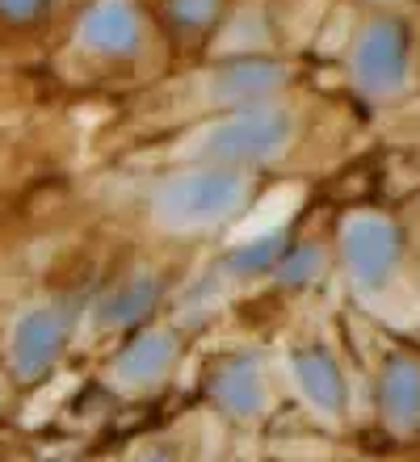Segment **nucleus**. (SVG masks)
<instances>
[{
    "label": "nucleus",
    "instance_id": "obj_13",
    "mask_svg": "<svg viewBox=\"0 0 420 462\" xmlns=\"http://www.w3.org/2000/svg\"><path fill=\"white\" fill-rule=\"evenodd\" d=\"M282 256V236H261L257 244H244V248H236L231 253V269L236 273H257V269H269Z\"/></svg>",
    "mask_w": 420,
    "mask_h": 462
},
{
    "label": "nucleus",
    "instance_id": "obj_10",
    "mask_svg": "<svg viewBox=\"0 0 420 462\" xmlns=\"http://www.w3.org/2000/svg\"><path fill=\"white\" fill-rule=\"evenodd\" d=\"M215 395L223 408H231L236 416H252L261 412V374H257V365L252 362H228L223 365V374H219L215 383Z\"/></svg>",
    "mask_w": 420,
    "mask_h": 462
},
{
    "label": "nucleus",
    "instance_id": "obj_17",
    "mask_svg": "<svg viewBox=\"0 0 420 462\" xmlns=\"http://www.w3.org/2000/svg\"><path fill=\"white\" fill-rule=\"evenodd\" d=\"M152 462H164V458H152Z\"/></svg>",
    "mask_w": 420,
    "mask_h": 462
},
{
    "label": "nucleus",
    "instance_id": "obj_14",
    "mask_svg": "<svg viewBox=\"0 0 420 462\" xmlns=\"http://www.w3.org/2000/svg\"><path fill=\"white\" fill-rule=\"evenodd\" d=\"M173 17L181 30H202L219 17V0H173Z\"/></svg>",
    "mask_w": 420,
    "mask_h": 462
},
{
    "label": "nucleus",
    "instance_id": "obj_1",
    "mask_svg": "<svg viewBox=\"0 0 420 462\" xmlns=\"http://www.w3.org/2000/svg\"><path fill=\"white\" fill-rule=\"evenodd\" d=\"M248 198V177L228 164H210V169L177 172L160 185L156 194V219L168 231H198L215 227L228 215L244 207Z\"/></svg>",
    "mask_w": 420,
    "mask_h": 462
},
{
    "label": "nucleus",
    "instance_id": "obj_6",
    "mask_svg": "<svg viewBox=\"0 0 420 462\" xmlns=\"http://www.w3.org/2000/svg\"><path fill=\"white\" fill-rule=\"evenodd\" d=\"M282 85H286V72H282L277 63L236 60V63L215 68V76H210V97H215L219 106H236V110H244V106H261V101H269Z\"/></svg>",
    "mask_w": 420,
    "mask_h": 462
},
{
    "label": "nucleus",
    "instance_id": "obj_2",
    "mask_svg": "<svg viewBox=\"0 0 420 462\" xmlns=\"http://www.w3.org/2000/svg\"><path fill=\"white\" fill-rule=\"evenodd\" d=\"M294 118L290 110L261 101V106H244L231 118L215 122L198 143V156L210 164H228V169H248V164H269V160L290 143Z\"/></svg>",
    "mask_w": 420,
    "mask_h": 462
},
{
    "label": "nucleus",
    "instance_id": "obj_7",
    "mask_svg": "<svg viewBox=\"0 0 420 462\" xmlns=\"http://www.w3.org/2000/svg\"><path fill=\"white\" fill-rule=\"evenodd\" d=\"M383 408L396 429L420 425V365L391 362L383 374Z\"/></svg>",
    "mask_w": 420,
    "mask_h": 462
},
{
    "label": "nucleus",
    "instance_id": "obj_11",
    "mask_svg": "<svg viewBox=\"0 0 420 462\" xmlns=\"http://www.w3.org/2000/svg\"><path fill=\"white\" fill-rule=\"evenodd\" d=\"M60 337H63V316H55V311L30 316L25 328L17 332V362H25L30 370L47 365L55 357V349H60Z\"/></svg>",
    "mask_w": 420,
    "mask_h": 462
},
{
    "label": "nucleus",
    "instance_id": "obj_3",
    "mask_svg": "<svg viewBox=\"0 0 420 462\" xmlns=\"http://www.w3.org/2000/svg\"><path fill=\"white\" fill-rule=\"evenodd\" d=\"M353 85L366 97H391L408 80V30L399 17L378 13L353 38Z\"/></svg>",
    "mask_w": 420,
    "mask_h": 462
},
{
    "label": "nucleus",
    "instance_id": "obj_15",
    "mask_svg": "<svg viewBox=\"0 0 420 462\" xmlns=\"http://www.w3.org/2000/svg\"><path fill=\"white\" fill-rule=\"evenodd\" d=\"M277 269H282V282H307L315 269H320V248H312V244L290 248V256Z\"/></svg>",
    "mask_w": 420,
    "mask_h": 462
},
{
    "label": "nucleus",
    "instance_id": "obj_12",
    "mask_svg": "<svg viewBox=\"0 0 420 462\" xmlns=\"http://www.w3.org/2000/svg\"><path fill=\"white\" fill-rule=\"evenodd\" d=\"M156 294H160V282L135 278L126 291H118L109 299V319H114V324H131V319H139L147 307L156 303Z\"/></svg>",
    "mask_w": 420,
    "mask_h": 462
},
{
    "label": "nucleus",
    "instance_id": "obj_8",
    "mask_svg": "<svg viewBox=\"0 0 420 462\" xmlns=\"http://www.w3.org/2000/svg\"><path fill=\"white\" fill-rule=\"evenodd\" d=\"M294 370H299V387L312 395V403L341 412L345 408V378L336 374L332 357L324 349H299L294 353Z\"/></svg>",
    "mask_w": 420,
    "mask_h": 462
},
{
    "label": "nucleus",
    "instance_id": "obj_5",
    "mask_svg": "<svg viewBox=\"0 0 420 462\" xmlns=\"http://www.w3.org/2000/svg\"><path fill=\"white\" fill-rule=\"evenodd\" d=\"M144 13L135 0H97L80 17V42L106 60H131L144 47Z\"/></svg>",
    "mask_w": 420,
    "mask_h": 462
},
{
    "label": "nucleus",
    "instance_id": "obj_9",
    "mask_svg": "<svg viewBox=\"0 0 420 462\" xmlns=\"http://www.w3.org/2000/svg\"><path fill=\"white\" fill-rule=\"evenodd\" d=\"M173 353H177V345H173L168 332L144 337V341H135L118 357V378H126V383H156L168 365H173Z\"/></svg>",
    "mask_w": 420,
    "mask_h": 462
},
{
    "label": "nucleus",
    "instance_id": "obj_16",
    "mask_svg": "<svg viewBox=\"0 0 420 462\" xmlns=\"http://www.w3.org/2000/svg\"><path fill=\"white\" fill-rule=\"evenodd\" d=\"M42 9H47V0H0V17L13 25L34 22V17H42Z\"/></svg>",
    "mask_w": 420,
    "mask_h": 462
},
{
    "label": "nucleus",
    "instance_id": "obj_4",
    "mask_svg": "<svg viewBox=\"0 0 420 462\" xmlns=\"http://www.w3.org/2000/svg\"><path fill=\"white\" fill-rule=\"evenodd\" d=\"M345 265L361 291H378L399 265V231L378 215H361L345 227Z\"/></svg>",
    "mask_w": 420,
    "mask_h": 462
}]
</instances>
